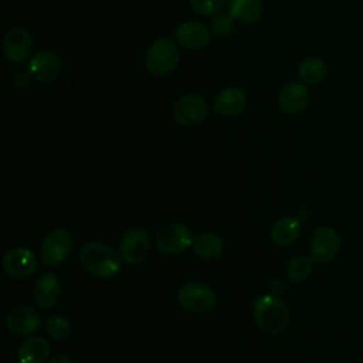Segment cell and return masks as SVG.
I'll return each mask as SVG.
<instances>
[{"label": "cell", "mask_w": 363, "mask_h": 363, "mask_svg": "<svg viewBox=\"0 0 363 363\" xmlns=\"http://www.w3.org/2000/svg\"><path fill=\"white\" fill-rule=\"evenodd\" d=\"M79 261L85 271L101 279L113 277L122 267L121 254L101 241L85 242L79 251Z\"/></svg>", "instance_id": "cell-1"}, {"label": "cell", "mask_w": 363, "mask_h": 363, "mask_svg": "<svg viewBox=\"0 0 363 363\" xmlns=\"http://www.w3.org/2000/svg\"><path fill=\"white\" fill-rule=\"evenodd\" d=\"M252 316L257 326L268 335L282 333L291 320L288 306L275 295L257 298L252 306Z\"/></svg>", "instance_id": "cell-2"}, {"label": "cell", "mask_w": 363, "mask_h": 363, "mask_svg": "<svg viewBox=\"0 0 363 363\" xmlns=\"http://www.w3.org/2000/svg\"><path fill=\"white\" fill-rule=\"evenodd\" d=\"M180 60V50L170 38H159L147 48L145 67L153 75H166L172 72Z\"/></svg>", "instance_id": "cell-3"}, {"label": "cell", "mask_w": 363, "mask_h": 363, "mask_svg": "<svg viewBox=\"0 0 363 363\" xmlns=\"http://www.w3.org/2000/svg\"><path fill=\"white\" fill-rule=\"evenodd\" d=\"M74 248L72 235L64 228L51 230L43 240L40 248V258L43 264L55 268L62 264Z\"/></svg>", "instance_id": "cell-4"}, {"label": "cell", "mask_w": 363, "mask_h": 363, "mask_svg": "<svg viewBox=\"0 0 363 363\" xmlns=\"http://www.w3.org/2000/svg\"><path fill=\"white\" fill-rule=\"evenodd\" d=\"M191 230L183 223H170L163 225L156 237V248L164 255H176L191 247L193 244Z\"/></svg>", "instance_id": "cell-5"}, {"label": "cell", "mask_w": 363, "mask_h": 363, "mask_svg": "<svg viewBox=\"0 0 363 363\" xmlns=\"http://www.w3.org/2000/svg\"><path fill=\"white\" fill-rule=\"evenodd\" d=\"M340 251V237L332 227L318 228L309 238L308 252L313 262L329 264Z\"/></svg>", "instance_id": "cell-6"}, {"label": "cell", "mask_w": 363, "mask_h": 363, "mask_svg": "<svg viewBox=\"0 0 363 363\" xmlns=\"http://www.w3.org/2000/svg\"><path fill=\"white\" fill-rule=\"evenodd\" d=\"M179 303L189 312L206 313L216 305L214 291L203 282H187L179 288Z\"/></svg>", "instance_id": "cell-7"}, {"label": "cell", "mask_w": 363, "mask_h": 363, "mask_svg": "<svg viewBox=\"0 0 363 363\" xmlns=\"http://www.w3.org/2000/svg\"><path fill=\"white\" fill-rule=\"evenodd\" d=\"M38 268L34 252L24 247H14L3 257L4 272L14 279H27L34 275Z\"/></svg>", "instance_id": "cell-8"}, {"label": "cell", "mask_w": 363, "mask_h": 363, "mask_svg": "<svg viewBox=\"0 0 363 363\" xmlns=\"http://www.w3.org/2000/svg\"><path fill=\"white\" fill-rule=\"evenodd\" d=\"M150 250V240L143 228L133 227L123 233L119 241V254L129 264H140Z\"/></svg>", "instance_id": "cell-9"}, {"label": "cell", "mask_w": 363, "mask_h": 363, "mask_svg": "<svg viewBox=\"0 0 363 363\" xmlns=\"http://www.w3.org/2000/svg\"><path fill=\"white\" fill-rule=\"evenodd\" d=\"M43 316L28 305H16L6 315L7 329L16 336H27L43 326Z\"/></svg>", "instance_id": "cell-10"}, {"label": "cell", "mask_w": 363, "mask_h": 363, "mask_svg": "<svg viewBox=\"0 0 363 363\" xmlns=\"http://www.w3.org/2000/svg\"><path fill=\"white\" fill-rule=\"evenodd\" d=\"M208 113V105L199 95H184L172 106L173 119L182 126H193L200 123Z\"/></svg>", "instance_id": "cell-11"}, {"label": "cell", "mask_w": 363, "mask_h": 363, "mask_svg": "<svg viewBox=\"0 0 363 363\" xmlns=\"http://www.w3.org/2000/svg\"><path fill=\"white\" fill-rule=\"evenodd\" d=\"M62 67V60L57 52L44 50L28 61V74L41 82H50L61 74Z\"/></svg>", "instance_id": "cell-12"}, {"label": "cell", "mask_w": 363, "mask_h": 363, "mask_svg": "<svg viewBox=\"0 0 363 363\" xmlns=\"http://www.w3.org/2000/svg\"><path fill=\"white\" fill-rule=\"evenodd\" d=\"M311 99L309 88L302 81H291L284 85L278 94V106L286 113L302 112Z\"/></svg>", "instance_id": "cell-13"}, {"label": "cell", "mask_w": 363, "mask_h": 363, "mask_svg": "<svg viewBox=\"0 0 363 363\" xmlns=\"http://www.w3.org/2000/svg\"><path fill=\"white\" fill-rule=\"evenodd\" d=\"M33 48L31 34L23 27H13L9 30L3 40L4 57L11 62L24 61Z\"/></svg>", "instance_id": "cell-14"}, {"label": "cell", "mask_w": 363, "mask_h": 363, "mask_svg": "<svg viewBox=\"0 0 363 363\" xmlns=\"http://www.w3.org/2000/svg\"><path fill=\"white\" fill-rule=\"evenodd\" d=\"M61 295V282L57 274L45 272L43 274L33 286V298L37 306L48 309L54 306Z\"/></svg>", "instance_id": "cell-15"}, {"label": "cell", "mask_w": 363, "mask_h": 363, "mask_svg": "<svg viewBox=\"0 0 363 363\" xmlns=\"http://www.w3.org/2000/svg\"><path fill=\"white\" fill-rule=\"evenodd\" d=\"M174 37L180 45L189 50H200L208 44L210 33L199 21H186L176 27Z\"/></svg>", "instance_id": "cell-16"}, {"label": "cell", "mask_w": 363, "mask_h": 363, "mask_svg": "<svg viewBox=\"0 0 363 363\" xmlns=\"http://www.w3.org/2000/svg\"><path fill=\"white\" fill-rule=\"evenodd\" d=\"M247 106V95L237 86L221 89L213 99V109L221 115L234 116L241 113Z\"/></svg>", "instance_id": "cell-17"}, {"label": "cell", "mask_w": 363, "mask_h": 363, "mask_svg": "<svg viewBox=\"0 0 363 363\" xmlns=\"http://www.w3.org/2000/svg\"><path fill=\"white\" fill-rule=\"evenodd\" d=\"M50 354V345L41 336H30L20 345L17 357L20 363H45Z\"/></svg>", "instance_id": "cell-18"}, {"label": "cell", "mask_w": 363, "mask_h": 363, "mask_svg": "<svg viewBox=\"0 0 363 363\" xmlns=\"http://www.w3.org/2000/svg\"><path fill=\"white\" fill-rule=\"evenodd\" d=\"M301 234V223L294 216H285L278 218L271 227V238L279 247H288L294 244Z\"/></svg>", "instance_id": "cell-19"}, {"label": "cell", "mask_w": 363, "mask_h": 363, "mask_svg": "<svg viewBox=\"0 0 363 363\" xmlns=\"http://www.w3.org/2000/svg\"><path fill=\"white\" fill-rule=\"evenodd\" d=\"M227 11L234 21L252 24L261 18V0H227Z\"/></svg>", "instance_id": "cell-20"}, {"label": "cell", "mask_w": 363, "mask_h": 363, "mask_svg": "<svg viewBox=\"0 0 363 363\" xmlns=\"http://www.w3.org/2000/svg\"><path fill=\"white\" fill-rule=\"evenodd\" d=\"M191 248L199 258L214 259L223 254L224 242L218 234L213 231H204L194 237Z\"/></svg>", "instance_id": "cell-21"}, {"label": "cell", "mask_w": 363, "mask_h": 363, "mask_svg": "<svg viewBox=\"0 0 363 363\" xmlns=\"http://www.w3.org/2000/svg\"><path fill=\"white\" fill-rule=\"evenodd\" d=\"M328 74L326 62L319 57H308L298 67V77L305 84H319Z\"/></svg>", "instance_id": "cell-22"}, {"label": "cell", "mask_w": 363, "mask_h": 363, "mask_svg": "<svg viewBox=\"0 0 363 363\" xmlns=\"http://www.w3.org/2000/svg\"><path fill=\"white\" fill-rule=\"evenodd\" d=\"M313 271V259L306 255H295L286 264V275L295 282H302L311 277Z\"/></svg>", "instance_id": "cell-23"}, {"label": "cell", "mask_w": 363, "mask_h": 363, "mask_svg": "<svg viewBox=\"0 0 363 363\" xmlns=\"http://www.w3.org/2000/svg\"><path fill=\"white\" fill-rule=\"evenodd\" d=\"M45 332L57 340H65L72 335V323L64 315H52L50 316L45 323Z\"/></svg>", "instance_id": "cell-24"}, {"label": "cell", "mask_w": 363, "mask_h": 363, "mask_svg": "<svg viewBox=\"0 0 363 363\" xmlns=\"http://www.w3.org/2000/svg\"><path fill=\"white\" fill-rule=\"evenodd\" d=\"M191 9L201 16H213L221 11L225 0H189Z\"/></svg>", "instance_id": "cell-25"}, {"label": "cell", "mask_w": 363, "mask_h": 363, "mask_svg": "<svg viewBox=\"0 0 363 363\" xmlns=\"http://www.w3.org/2000/svg\"><path fill=\"white\" fill-rule=\"evenodd\" d=\"M233 24H234V20L233 17L227 13H217L214 14L211 23H210V27H211V31L217 35H227L230 34V31L233 30Z\"/></svg>", "instance_id": "cell-26"}, {"label": "cell", "mask_w": 363, "mask_h": 363, "mask_svg": "<svg viewBox=\"0 0 363 363\" xmlns=\"http://www.w3.org/2000/svg\"><path fill=\"white\" fill-rule=\"evenodd\" d=\"M13 86L17 88V89H26L30 84V75L27 72H23V71H18L14 74L13 77Z\"/></svg>", "instance_id": "cell-27"}, {"label": "cell", "mask_w": 363, "mask_h": 363, "mask_svg": "<svg viewBox=\"0 0 363 363\" xmlns=\"http://www.w3.org/2000/svg\"><path fill=\"white\" fill-rule=\"evenodd\" d=\"M45 363H72V360L69 356H67L64 353H58V354L50 357Z\"/></svg>", "instance_id": "cell-28"}, {"label": "cell", "mask_w": 363, "mask_h": 363, "mask_svg": "<svg viewBox=\"0 0 363 363\" xmlns=\"http://www.w3.org/2000/svg\"><path fill=\"white\" fill-rule=\"evenodd\" d=\"M125 363H132V362H125Z\"/></svg>", "instance_id": "cell-29"}]
</instances>
